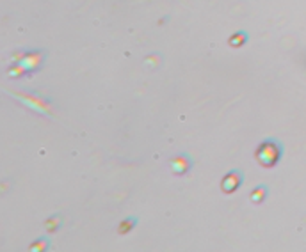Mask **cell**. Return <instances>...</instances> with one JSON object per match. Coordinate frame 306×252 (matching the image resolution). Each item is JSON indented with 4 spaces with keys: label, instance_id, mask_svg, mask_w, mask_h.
<instances>
[{
    "label": "cell",
    "instance_id": "cell-1",
    "mask_svg": "<svg viewBox=\"0 0 306 252\" xmlns=\"http://www.w3.org/2000/svg\"><path fill=\"white\" fill-rule=\"evenodd\" d=\"M283 157V144L276 138H265L255 149V158L265 169H273Z\"/></svg>",
    "mask_w": 306,
    "mask_h": 252
},
{
    "label": "cell",
    "instance_id": "cell-2",
    "mask_svg": "<svg viewBox=\"0 0 306 252\" xmlns=\"http://www.w3.org/2000/svg\"><path fill=\"white\" fill-rule=\"evenodd\" d=\"M242 183H244V172L233 169V171L226 172L225 178L221 180V190L225 194H233L242 186Z\"/></svg>",
    "mask_w": 306,
    "mask_h": 252
},
{
    "label": "cell",
    "instance_id": "cell-3",
    "mask_svg": "<svg viewBox=\"0 0 306 252\" xmlns=\"http://www.w3.org/2000/svg\"><path fill=\"white\" fill-rule=\"evenodd\" d=\"M169 167H171V171L177 174V176H183L187 172L191 171L192 167V158L187 155V153H182V155H177V157L171 158V162H169Z\"/></svg>",
    "mask_w": 306,
    "mask_h": 252
},
{
    "label": "cell",
    "instance_id": "cell-4",
    "mask_svg": "<svg viewBox=\"0 0 306 252\" xmlns=\"http://www.w3.org/2000/svg\"><path fill=\"white\" fill-rule=\"evenodd\" d=\"M45 52H39V50H32V52H25L24 55V64L22 66L25 68V71H34L38 69L45 61Z\"/></svg>",
    "mask_w": 306,
    "mask_h": 252
},
{
    "label": "cell",
    "instance_id": "cell-5",
    "mask_svg": "<svg viewBox=\"0 0 306 252\" xmlns=\"http://www.w3.org/2000/svg\"><path fill=\"white\" fill-rule=\"evenodd\" d=\"M267 194H269L267 186H265V185H258L253 192H251V201H253V203H256V205H260V203H263V201H265Z\"/></svg>",
    "mask_w": 306,
    "mask_h": 252
},
{
    "label": "cell",
    "instance_id": "cell-6",
    "mask_svg": "<svg viewBox=\"0 0 306 252\" xmlns=\"http://www.w3.org/2000/svg\"><path fill=\"white\" fill-rule=\"evenodd\" d=\"M137 222H139V220L135 219V217H127V219H125V220H121V224H120V234L130 233L132 229H135Z\"/></svg>",
    "mask_w": 306,
    "mask_h": 252
},
{
    "label": "cell",
    "instance_id": "cell-7",
    "mask_svg": "<svg viewBox=\"0 0 306 252\" xmlns=\"http://www.w3.org/2000/svg\"><path fill=\"white\" fill-rule=\"evenodd\" d=\"M248 39H249V36L246 32H242V30H239V32H235L231 38H230V45L231 46H244L246 43H248Z\"/></svg>",
    "mask_w": 306,
    "mask_h": 252
},
{
    "label": "cell",
    "instance_id": "cell-8",
    "mask_svg": "<svg viewBox=\"0 0 306 252\" xmlns=\"http://www.w3.org/2000/svg\"><path fill=\"white\" fill-rule=\"evenodd\" d=\"M30 249H32V251H38V249L39 251H45V249H48V240L47 238H39V240L34 242V245Z\"/></svg>",
    "mask_w": 306,
    "mask_h": 252
}]
</instances>
